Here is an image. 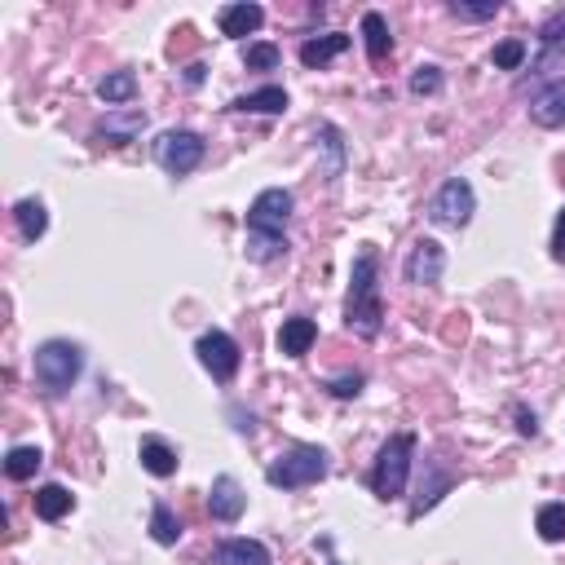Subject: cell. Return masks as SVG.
<instances>
[{"label":"cell","instance_id":"cell-1","mask_svg":"<svg viewBox=\"0 0 565 565\" xmlns=\"http://www.w3.org/2000/svg\"><path fill=\"white\" fill-rule=\"evenodd\" d=\"M345 323L362 340H376L385 323V305H380V261L376 248H362L349 274V301H345Z\"/></svg>","mask_w":565,"mask_h":565},{"label":"cell","instance_id":"cell-2","mask_svg":"<svg viewBox=\"0 0 565 565\" xmlns=\"http://www.w3.org/2000/svg\"><path fill=\"white\" fill-rule=\"evenodd\" d=\"M31 367H36V385L45 389L49 398H62V393L80 380L84 354L71 340H45V345L36 349V358H31Z\"/></svg>","mask_w":565,"mask_h":565},{"label":"cell","instance_id":"cell-3","mask_svg":"<svg viewBox=\"0 0 565 565\" xmlns=\"http://www.w3.org/2000/svg\"><path fill=\"white\" fill-rule=\"evenodd\" d=\"M327 451L323 446H287V451L274 460L270 468H265V482L279 486V490H301V486H314L327 477Z\"/></svg>","mask_w":565,"mask_h":565},{"label":"cell","instance_id":"cell-4","mask_svg":"<svg viewBox=\"0 0 565 565\" xmlns=\"http://www.w3.org/2000/svg\"><path fill=\"white\" fill-rule=\"evenodd\" d=\"M411 455H415V437L411 433H393L376 455V468H371V490L376 499H402L407 490V477H411Z\"/></svg>","mask_w":565,"mask_h":565},{"label":"cell","instance_id":"cell-5","mask_svg":"<svg viewBox=\"0 0 565 565\" xmlns=\"http://www.w3.org/2000/svg\"><path fill=\"white\" fill-rule=\"evenodd\" d=\"M155 164L173 177H186L204 164V137L190 129H168L155 137Z\"/></svg>","mask_w":565,"mask_h":565},{"label":"cell","instance_id":"cell-6","mask_svg":"<svg viewBox=\"0 0 565 565\" xmlns=\"http://www.w3.org/2000/svg\"><path fill=\"white\" fill-rule=\"evenodd\" d=\"M473 212H477V195H473V186H468L464 177H451L433 195V204H429V217L437 221V226H446V230L468 226V221H473Z\"/></svg>","mask_w":565,"mask_h":565},{"label":"cell","instance_id":"cell-7","mask_svg":"<svg viewBox=\"0 0 565 565\" xmlns=\"http://www.w3.org/2000/svg\"><path fill=\"white\" fill-rule=\"evenodd\" d=\"M287 221H292V190L270 186L252 199L248 208V230H265V234H283Z\"/></svg>","mask_w":565,"mask_h":565},{"label":"cell","instance_id":"cell-8","mask_svg":"<svg viewBox=\"0 0 565 565\" xmlns=\"http://www.w3.org/2000/svg\"><path fill=\"white\" fill-rule=\"evenodd\" d=\"M195 354H199L204 371L217 380V385H230L234 371H239V345H234L226 332H204L199 336V345H195Z\"/></svg>","mask_w":565,"mask_h":565},{"label":"cell","instance_id":"cell-9","mask_svg":"<svg viewBox=\"0 0 565 565\" xmlns=\"http://www.w3.org/2000/svg\"><path fill=\"white\" fill-rule=\"evenodd\" d=\"M402 274H407V283H415V287H437L446 274V248L437 239H415Z\"/></svg>","mask_w":565,"mask_h":565},{"label":"cell","instance_id":"cell-10","mask_svg":"<svg viewBox=\"0 0 565 565\" xmlns=\"http://www.w3.org/2000/svg\"><path fill=\"white\" fill-rule=\"evenodd\" d=\"M146 129V111H106V120L93 129V142L98 146H129L137 133Z\"/></svg>","mask_w":565,"mask_h":565},{"label":"cell","instance_id":"cell-11","mask_svg":"<svg viewBox=\"0 0 565 565\" xmlns=\"http://www.w3.org/2000/svg\"><path fill=\"white\" fill-rule=\"evenodd\" d=\"M243 508H248L243 486L234 482V477H217L212 490H208V513H212V521H239Z\"/></svg>","mask_w":565,"mask_h":565},{"label":"cell","instance_id":"cell-12","mask_svg":"<svg viewBox=\"0 0 565 565\" xmlns=\"http://www.w3.org/2000/svg\"><path fill=\"white\" fill-rule=\"evenodd\" d=\"M530 120L539 124V129H565V80L548 84L543 93H535V102H530Z\"/></svg>","mask_w":565,"mask_h":565},{"label":"cell","instance_id":"cell-13","mask_svg":"<svg viewBox=\"0 0 565 565\" xmlns=\"http://www.w3.org/2000/svg\"><path fill=\"white\" fill-rule=\"evenodd\" d=\"M217 23H221V36H252V31H261V23H265V9L252 5V0H239V5L221 9Z\"/></svg>","mask_w":565,"mask_h":565},{"label":"cell","instance_id":"cell-14","mask_svg":"<svg viewBox=\"0 0 565 565\" xmlns=\"http://www.w3.org/2000/svg\"><path fill=\"white\" fill-rule=\"evenodd\" d=\"M314 151L323 155V177H327V181H336L340 173H345V137H340L336 124H318Z\"/></svg>","mask_w":565,"mask_h":565},{"label":"cell","instance_id":"cell-15","mask_svg":"<svg viewBox=\"0 0 565 565\" xmlns=\"http://www.w3.org/2000/svg\"><path fill=\"white\" fill-rule=\"evenodd\" d=\"M314 340H318V323H314V318H305V314H296V318H287V323H283L279 349L287 358H305L309 349H314Z\"/></svg>","mask_w":565,"mask_h":565},{"label":"cell","instance_id":"cell-16","mask_svg":"<svg viewBox=\"0 0 565 565\" xmlns=\"http://www.w3.org/2000/svg\"><path fill=\"white\" fill-rule=\"evenodd\" d=\"M212 565H270V552L257 539H226L212 552Z\"/></svg>","mask_w":565,"mask_h":565},{"label":"cell","instance_id":"cell-17","mask_svg":"<svg viewBox=\"0 0 565 565\" xmlns=\"http://www.w3.org/2000/svg\"><path fill=\"white\" fill-rule=\"evenodd\" d=\"M230 111H252V115H283L287 111V93L279 84H265L257 93H243V98L230 102Z\"/></svg>","mask_w":565,"mask_h":565},{"label":"cell","instance_id":"cell-18","mask_svg":"<svg viewBox=\"0 0 565 565\" xmlns=\"http://www.w3.org/2000/svg\"><path fill=\"white\" fill-rule=\"evenodd\" d=\"M137 455H142V468H146L151 477H173L177 464H181L173 446L159 442V437H142V451H137Z\"/></svg>","mask_w":565,"mask_h":565},{"label":"cell","instance_id":"cell-19","mask_svg":"<svg viewBox=\"0 0 565 565\" xmlns=\"http://www.w3.org/2000/svg\"><path fill=\"white\" fill-rule=\"evenodd\" d=\"M76 508V495H71L67 486H58V482H49V486H40L36 490V517H45V521H62Z\"/></svg>","mask_w":565,"mask_h":565},{"label":"cell","instance_id":"cell-20","mask_svg":"<svg viewBox=\"0 0 565 565\" xmlns=\"http://www.w3.org/2000/svg\"><path fill=\"white\" fill-rule=\"evenodd\" d=\"M345 49H349V36H340V31H332V36L305 40V45H301V62H305V67H327V62L340 58Z\"/></svg>","mask_w":565,"mask_h":565},{"label":"cell","instance_id":"cell-21","mask_svg":"<svg viewBox=\"0 0 565 565\" xmlns=\"http://www.w3.org/2000/svg\"><path fill=\"white\" fill-rule=\"evenodd\" d=\"M362 40H367V58L371 62H380L385 53L393 49V36H389V23H385V14H362Z\"/></svg>","mask_w":565,"mask_h":565},{"label":"cell","instance_id":"cell-22","mask_svg":"<svg viewBox=\"0 0 565 565\" xmlns=\"http://www.w3.org/2000/svg\"><path fill=\"white\" fill-rule=\"evenodd\" d=\"M133 93H137L133 71H111V76H102V84H98V98L106 106H115V111H120L124 102H133Z\"/></svg>","mask_w":565,"mask_h":565},{"label":"cell","instance_id":"cell-23","mask_svg":"<svg viewBox=\"0 0 565 565\" xmlns=\"http://www.w3.org/2000/svg\"><path fill=\"white\" fill-rule=\"evenodd\" d=\"M40 464H45L40 446H14V451L5 455V477L9 482H27V477H36Z\"/></svg>","mask_w":565,"mask_h":565},{"label":"cell","instance_id":"cell-24","mask_svg":"<svg viewBox=\"0 0 565 565\" xmlns=\"http://www.w3.org/2000/svg\"><path fill=\"white\" fill-rule=\"evenodd\" d=\"M287 252V234H265V230H248V261L270 265Z\"/></svg>","mask_w":565,"mask_h":565},{"label":"cell","instance_id":"cell-25","mask_svg":"<svg viewBox=\"0 0 565 565\" xmlns=\"http://www.w3.org/2000/svg\"><path fill=\"white\" fill-rule=\"evenodd\" d=\"M14 221H18V230H23L27 243H36L40 234L49 230V212H45V204H40V199H23V204L14 208Z\"/></svg>","mask_w":565,"mask_h":565},{"label":"cell","instance_id":"cell-26","mask_svg":"<svg viewBox=\"0 0 565 565\" xmlns=\"http://www.w3.org/2000/svg\"><path fill=\"white\" fill-rule=\"evenodd\" d=\"M446 490H451V477L437 473V468H429V482H420V495H415V504H411V513H407V517H411V521H420V517L437 504V499L446 495Z\"/></svg>","mask_w":565,"mask_h":565},{"label":"cell","instance_id":"cell-27","mask_svg":"<svg viewBox=\"0 0 565 565\" xmlns=\"http://www.w3.org/2000/svg\"><path fill=\"white\" fill-rule=\"evenodd\" d=\"M151 539L159 543V548H173V543L181 539V521H177V513L168 504H155V513H151Z\"/></svg>","mask_w":565,"mask_h":565},{"label":"cell","instance_id":"cell-28","mask_svg":"<svg viewBox=\"0 0 565 565\" xmlns=\"http://www.w3.org/2000/svg\"><path fill=\"white\" fill-rule=\"evenodd\" d=\"M535 530L543 543H561L565 539V504H543L535 517Z\"/></svg>","mask_w":565,"mask_h":565},{"label":"cell","instance_id":"cell-29","mask_svg":"<svg viewBox=\"0 0 565 565\" xmlns=\"http://www.w3.org/2000/svg\"><path fill=\"white\" fill-rule=\"evenodd\" d=\"M499 0H451V14L464 18V23H486V18L499 14Z\"/></svg>","mask_w":565,"mask_h":565},{"label":"cell","instance_id":"cell-30","mask_svg":"<svg viewBox=\"0 0 565 565\" xmlns=\"http://www.w3.org/2000/svg\"><path fill=\"white\" fill-rule=\"evenodd\" d=\"M561 71H565V49L548 45V49L539 53V62H535V71H530V76H535V80H552V84H557V80H565Z\"/></svg>","mask_w":565,"mask_h":565},{"label":"cell","instance_id":"cell-31","mask_svg":"<svg viewBox=\"0 0 565 565\" xmlns=\"http://www.w3.org/2000/svg\"><path fill=\"white\" fill-rule=\"evenodd\" d=\"M437 89H442V71H437L433 62H424V67L411 71V93L415 98H433Z\"/></svg>","mask_w":565,"mask_h":565},{"label":"cell","instance_id":"cell-32","mask_svg":"<svg viewBox=\"0 0 565 565\" xmlns=\"http://www.w3.org/2000/svg\"><path fill=\"white\" fill-rule=\"evenodd\" d=\"M243 67L248 71H274L279 67V45H248V53H243Z\"/></svg>","mask_w":565,"mask_h":565},{"label":"cell","instance_id":"cell-33","mask_svg":"<svg viewBox=\"0 0 565 565\" xmlns=\"http://www.w3.org/2000/svg\"><path fill=\"white\" fill-rule=\"evenodd\" d=\"M526 62V40H499L495 45V67L499 71H517Z\"/></svg>","mask_w":565,"mask_h":565},{"label":"cell","instance_id":"cell-34","mask_svg":"<svg viewBox=\"0 0 565 565\" xmlns=\"http://www.w3.org/2000/svg\"><path fill=\"white\" fill-rule=\"evenodd\" d=\"M539 36H543V45H565V9H557V14H548V23H543V31H539Z\"/></svg>","mask_w":565,"mask_h":565},{"label":"cell","instance_id":"cell-35","mask_svg":"<svg viewBox=\"0 0 565 565\" xmlns=\"http://www.w3.org/2000/svg\"><path fill=\"white\" fill-rule=\"evenodd\" d=\"M327 389H332L336 398H358V393H362V376H358V371H354V376H336Z\"/></svg>","mask_w":565,"mask_h":565},{"label":"cell","instance_id":"cell-36","mask_svg":"<svg viewBox=\"0 0 565 565\" xmlns=\"http://www.w3.org/2000/svg\"><path fill=\"white\" fill-rule=\"evenodd\" d=\"M552 257L565 261V208L557 212V230H552Z\"/></svg>","mask_w":565,"mask_h":565},{"label":"cell","instance_id":"cell-37","mask_svg":"<svg viewBox=\"0 0 565 565\" xmlns=\"http://www.w3.org/2000/svg\"><path fill=\"white\" fill-rule=\"evenodd\" d=\"M517 429H521V437H535L539 433V415L535 411H517Z\"/></svg>","mask_w":565,"mask_h":565},{"label":"cell","instance_id":"cell-38","mask_svg":"<svg viewBox=\"0 0 565 565\" xmlns=\"http://www.w3.org/2000/svg\"><path fill=\"white\" fill-rule=\"evenodd\" d=\"M204 62H195V67H186V84H199V80H204Z\"/></svg>","mask_w":565,"mask_h":565}]
</instances>
